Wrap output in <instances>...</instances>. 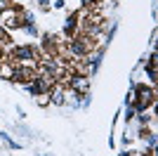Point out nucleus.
Masks as SVG:
<instances>
[{
	"instance_id": "1",
	"label": "nucleus",
	"mask_w": 158,
	"mask_h": 156,
	"mask_svg": "<svg viewBox=\"0 0 158 156\" xmlns=\"http://www.w3.org/2000/svg\"><path fill=\"white\" fill-rule=\"evenodd\" d=\"M10 57H12V62L17 59V62H21V64H38V50L33 45H19L14 47L12 52H10Z\"/></svg>"
},
{
	"instance_id": "2",
	"label": "nucleus",
	"mask_w": 158,
	"mask_h": 156,
	"mask_svg": "<svg viewBox=\"0 0 158 156\" xmlns=\"http://www.w3.org/2000/svg\"><path fill=\"white\" fill-rule=\"evenodd\" d=\"M71 80H69V85H71V92L73 95H85L87 90H90V78L83 76V73H78V76H69Z\"/></svg>"
},
{
	"instance_id": "3",
	"label": "nucleus",
	"mask_w": 158,
	"mask_h": 156,
	"mask_svg": "<svg viewBox=\"0 0 158 156\" xmlns=\"http://www.w3.org/2000/svg\"><path fill=\"white\" fill-rule=\"evenodd\" d=\"M76 26H78V14L73 12V14H69V19H66V24H64V33L71 36V33L76 31Z\"/></svg>"
},
{
	"instance_id": "4",
	"label": "nucleus",
	"mask_w": 158,
	"mask_h": 156,
	"mask_svg": "<svg viewBox=\"0 0 158 156\" xmlns=\"http://www.w3.org/2000/svg\"><path fill=\"white\" fill-rule=\"evenodd\" d=\"M47 95H50V102L64 104V90H61V85H54V92H47Z\"/></svg>"
},
{
	"instance_id": "5",
	"label": "nucleus",
	"mask_w": 158,
	"mask_h": 156,
	"mask_svg": "<svg viewBox=\"0 0 158 156\" xmlns=\"http://www.w3.org/2000/svg\"><path fill=\"white\" fill-rule=\"evenodd\" d=\"M12 71H14V66H10V64L0 66V76H5V78H12Z\"/></svg>"
},
{
	"instance_id": "6",
	"label": "nucleus",
	"mask_w": 158,
	"mask_h": 156,
	"mask_svg": "<svg viewBox=\"0 0 158 156\" xmlns=\"http://www.w3.org/2000/svg\"><path fill=\"white\" fill-rule=\"evenodd\" d=\"M38 104L40 106H47V104H50V95H47V92L45 95H38Z\"/></svg>"
},
{
	"instance_id": "7",
	"label": "nucleus",
	"mask_w": 158,
	"mask_h": 156,
	"mask_svg": "<svg viewBox=\"0 0 158 156\" xmlns=\"http://www.w3.org/2000/svg\"><path fill=\"white\" fill-rule=\"evenodd\" d=\"M146 76H149L151 83H156V66H149V69H146Z\"/></svg>"
},
{
	"instance_id": "8",
	"label": "nucleus",
	"mask_w": 158,
	"mask_h": 156,
	"mask_svg": "<svg viewBox=\"0 0 158 156\" xmlns=\"http://www.w3.org/2000/svg\"><path fill=\"white\" fill-rule=\"evenodd\" d=\"M24 28H26V33H31V36H35V33H38L35 24H24Z\"/></svg>"
},
{
	"instance_id": "9",
	"label": "nucleus",
	"mask_w": 158,
	"mask_h": 156,
	"mask_svg": "<svg viewBox=\"0 0 158 156\" xmlns=\"http://www.w3.org/2000/svg\"><path fill=\"white\" fill-rule=\"evenodd\" d=\"M125 118H127V121H132V118H135V109H132V106H127V111H125Z\"/></svg>"
},
{
	"instance_id": "10",
	"label": "nucleus",
	"mask_w": 158,
	"mask_h": 156,
	"mask_svg": "<svg viewBox=\"0 0 158 156\" xmlns=\"http://www.w3.org/2000/svg\"><path fill=\"white\" fill-rule=\"evenodd\" d=\"M92 2H94V0H83V5H85V7H90Z\"/></svg>"
},
{
	"instance_id": "11",
	"label": "nucleus",
	"mask_w": 158,
	"mask_h": 156,
	"mask_svg": "<svg viewBox=\"0 0 158 156\" xmlns=\"http://www.w3.org/2000/svg\"><path fill=\"white\" fill-rule=\"evenodd\" d=\"M40 5H50V0H40Z\"/></svg>"
},
{
	"instance_id": "12",
	"label": "nucleus",
	"mask_w": 158,
	"mask_h": 156,
	"mask_svg": "<svg viewBox=\"0 0 158 156\" xmlns=\"http://www.w3.org/2000/svg\"><path fill=\"white\" fill-rule=\"evenodd\" d=\"M120 156H130V154H120Z\"/></svg>"
},
{
	"instance_id": "13",
	"label": "nucleus",
	"mask_w": 158,
	"mask_h": 156,
	"mask_svg": "<svg viewBox=\"0 0 158 156\" xmlns=\"http://www.w3.org/2000/svg\"><path fill=\"white\" fill-rule=\"evenodd\" d=\"M0 59H2V52H0Z\"/></svg>"
}]
</instances>
